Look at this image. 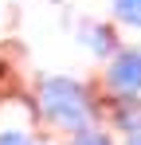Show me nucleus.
<instances>
[{"label":"nucleus","instance_id":"nucleus-1","mask_svg":"<svg viewBox=\"0 0 141 145\" xmlns=\"http://www.w3.org/2000/svg\"><path fill=\"white\" fill-rule=\"evenodd\" d=\"M39 106H43V118L59 129H86V118H90V94L82 82L74 78H47L39 86Z\"/></svg>","mask_w":141,"mask_h":145},{"label":"nucleus","instance_id":"nucleus-2","mask_svg":"<svg viewBox=\"0 0 141 145\" xmlns=\"http://www.w3.org/2000/svg\"><path fill=\"white\" fill-rule=\"evenodd\" d=\"M106 82L118 98L141 94V51H118L110 71H106Z\"/></svg>","mask_w":141,"mask_h":145},{"label":"nucleus","instance_id":"nucleus-3","mask_svg":"<svg viewBox=\"0 0 141 145\" xmlns=\"http://www.w3.org/2000/svg\"><path fill=\"white\" fill-rule=\"evenodd\" d=\"M82 43H90L94 55H110L114 51V31L106 24H82Z\"/></svg>","mask_w":141,"mask_h":145},{"label":"nucleus","instance_id":"nucleus-4","mask_svg":"<svg viewBox=\"0 0 141 145\" xmlns=\"http://www.w3.org/2000/svg\"><path fill=\"white\" fill-rule=\"evenodd\" d=\"M114 121H118V129L125 133V137H133V133H141V102L133 98V102H121L114 110Z\"/></svg>","mask_w":141,"mask_h":145},{"label":"nucleus","instance_id":"nucleus-5","mask_svg":"<svg viewBox=\"0 0 141 145\" xmlns=\"http://www.w3.org/2000/svg\"><path fill=\"white\" fill-rule=\"evenodd\" d=\"M114 16L121 20V24L141 27V0H114Z\"/></svg>","mask_w":141,"mask_h":145},{"label":"nucleus","instance_id":"nucleus-6","mask_svg":"<svg viewBox=\"0 0 141 145\" xmlns=\"http://www.w3.org/2000/svg\"><path fill=\"white\" fill-rule=\"evenodd\" d=\"M70 145H114L102 129H78L74 137H70Z\"/></svg>","mask_w":141,"mask_h":145},{"label":"nucleus","instance_id":"nucleus-7","mask_svg":"<svg viewBox=\"0 0 141 145\" xmlns=\"http://www.w3.org/2000/svg\"><path fill=\"white\" fill-rule=\"evenodd\" d=\"M0 145H31V137L20 133V129H4V133H0Z\"/></svg>","mask_w":141,"mask_h":145},{"label":"nucleus","instance_id":"nucleus-8","mask_svg":"<svg viewBox=\"0 0 141 145\" xmlns=\"http://www.w3.org/2000/svg\"><path fill=\"white\" fill-rule=\"evenodd\" d=\"M125 145H141V133H133V137H129V141H125Z\"/></svg>","mask_w":141,"mask_h":145}]
</instances>
